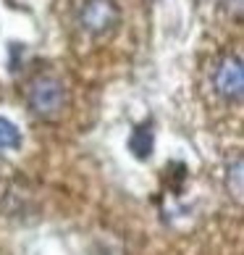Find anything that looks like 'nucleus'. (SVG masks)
I'll return each mask as SVG.
<instances>
[{"instance_id": "2", "label": "nucleus", "mask_w": 244, "mask_h": 255, "mask_svg": "<svg viewBox=\"0 0 244 255\" xmlns=\"http://www.w3.org/2000/svg\"><path fill=\"white\" fill-rule=\"evenodd\" d=\"M26 103L34 116L40 119H53L58 116L66 106V87L61 79L50 77V74H40L29 82V90H26Z\"/></svg>"}, {"instance_id": "1", "label": "nucleus", "mask_w": 244, "mask_h": 255, "mask_svg": "<svg viewBox=\"0 0 244 255\" xmlns=\"http://www.w3.org/2000/svg\"><path fill=\"white\" fill-rule=\"evenodd\" d=\"M79 29L89 37H108L121 21L116 0H79L74 11Z\"/></svg>"}, {"instance_id": "3", "label": "nucleus", "mask_w": 244, "mask_h": 255, "mask_svg": "<svg viewBox=\"0 0 244 255\" xmlns=\"http://www.w3.org/2000/svg\"><path fill=\"white\" fill-rule=\"evenodd\" d=\"M215 90L221 92L226 100H242L244 92V69H242V58L237 55H226L218 69H215Z\"/></svg>"}, {"instance_id": "4", "label": "nucleus", "mask_w": 244, "mask_h": 255, "mask_svg": "<svg viewBox=\"0 0 244 255\" xmlns=\"http://www.w3.org/2000/svg\"><path fill=\"white\" fill-rule=\"evenodd\" d=\"M21 147V131L11 121L0 116V150H16Z\"/></svg>"}, {"instance_id": "5", "label": "nucleus", "mask_w": 244, "mask_h": 255, "mask_svg": "<svg viewBox=\"0 0 244 255\" xmlns=\"http://www.w3.org/2000/svg\"><path fill=\"white\" fill-rule=\"evenodd\" d=\"M150 145H153V139H150V131L137 129L134 137H131V150H134L137 155H147V153H150Z\"/></svg>"}]
</instances>
